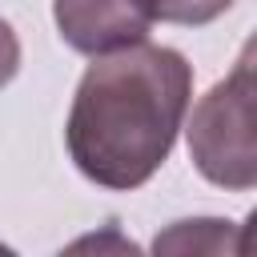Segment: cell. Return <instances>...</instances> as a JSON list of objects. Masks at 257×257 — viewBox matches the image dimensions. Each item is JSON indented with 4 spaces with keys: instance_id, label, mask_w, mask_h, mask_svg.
<instances>
[{
    "instance_id": "6da1fadb",
    "label": "cell",
    "mask_w": 257,
    "mask_h": 257,
    "mask_svg": "<svg viewBox=\"0 0 257 257\" xmlns=\"http://www.w3.org/2000/svg\"><path fill=\"white\" fill-rule=\"evenodd\" d=\"M193 100V64L169 44H128L92 56L64 120L80 177L100 189H141L173 153Z\"/></svg>"
},
{
    "instance_id": "7a4b0ae2",
    "label": "cell",
    "mask_w": 257,
    "mask_h": 257,
    "mask_svg": "<svg viewBox=\"0 0 257 257\" xmlns=\"http://www.w3.org/2000/svg\"><path fill=\"white\" fill-rule=\"evenodd\" d=\"M189 116V112H185ZM257 84L253 44L241 48L225 80H217L197 104L185 128L189 157L209 185L245 193L257 185Z\"/></svg>"
},
{
    "instance_id": "3957f363",
    "label": "cell",
    "mask_w": 257,
    "mask_h": 257,
    "mask_svg": "<svg viewBox=\"0 0 257 257\" xmlns=\"http://www.w3.org/2000/svg\"><path fill=\"white\" fill-rule=\"evenodd\" d=\"M52 20L72 52L100 56L149 40L157 0H52Z\"/></svg>"
},
{
    "instance_id": "277c9868",
    "label": "cell",
    "mask_w": 257,
    "mask_h": 257,
    "mask_svg": "<svg viewBox=\"0 0 257 257\" xmlns=\"http://www.w3.org/2000/svg\"><path fill=\"white\" fill-rule=\"evenodd\" d=\"M157 253H221V249H241L233 245V221L221 217H197V221H177L153 241Z\"/></svg>"
},
{
    "instance_id": "5b68a950",
    "label": "cell",
    "mask_w": 257,
    "mask_h": 257,
    "mask_svg": "<svg viewBox=\"0 0 257 257\" xmlns=\"http://www.w3.org/2000/svg\"><path fill=\"white\" fill-rule=\"evenodd\" d=\"M229 8H233V0H157V20L201 28L217 16H225Z\"/></svg>"
},
{
    "instance_id": "8992f818",
    "label": "cell",
    "mask_w": 257,
    "mask_h": 257,
    "mask_svg": "<svg viewBox=\"0 0 257 257\" xmlns=\"http://www.w3.org/2000/svg\"><path fill=\"white\" fill-rule=\"evenodd\" d=\"M20 72V36L16 28L0 16V88H8Z\"/></svg>"
}]
</instances>
